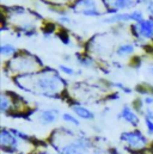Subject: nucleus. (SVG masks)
<instances>
[{"instance_id": "9b49d317", "label": "nucleus", "mask_w": 153, "mask_h": 154, "mask_svg": "<svg viewBox=\"0 0 153 154\" xmlns=\"http://www.w3.org/2000/svg\"><path fill=\"white\" fill-rule=\"evenodd\" d=\"M132 20V13L122 12V13H114L113 16L104 19V23L108 24H117V23H127Z\"/></svg>"}, {"instance_id": "4be33fe9", "label": "nucleus", "mask_w": 153, "mask_h": 154, "mask_svg": "<svg viewBox=\"0 0 153 154\" xmlns=\"http://www.w3.org/2000/svg\"><path fill=\"white\" fill-rule=\"evenodd\" d=\"M145 117H146V118H150V119H153V111L151 109H146V111H145Z\"/></svg>"}, {"instance_id": "9d476101", "label": "nucleus", "mask_w": 153, "mask_h": 154, "mask_svg": "<svg viewBox=\"0 0 153 154\" xmlns=\"http://www.w3.org/2000/svg\"><path fill=\"white\" fill-rule=\"evenodd\" d=\"M72 110H73V112H74L79 118H81V119L92 121V119L95 118V114H93L90 109H87L86 106H83V105H80V104L73 105V106H72Z\"/></svg>"}, {"instance_id": "0eeeda50", "label": "nucleus", "mask_w": 153, "mask_h": 154, "mask_svg": "<svg viewBox=\"0 0 153 154\" xmlns=\"http://www.w3.org/2000/svg\"><path fill=\"white\" fill-rule=\"evenodd\" d=\"M58 117H59V111L56 109H44L38 112L37 121L43 125H49L56 122Z\"/></svg>"}, {"instance_id": "6ab92c4d", "label": "nucleus", "mask_w": 153, "mask_h": 154, "mask_svg": "<svg viewBox=\"0 0 153 154\" xmlns=\"http://www.w3.org/2000/svg\"><path fill=\"white\" fill-rule=\"evenodd\" d=\"M145 125L147 128V131L148 134H153V119H150V118H146L145 117Z\"/></svg>"}, {"instance_id": "20e7f679", "label": "nucleus", "mask_w": 153, "mask_h": 154, "mask_svg": "<svg viewBox=\"0 0 153 154\" xmlns=\"http://www.w3.org/2000/svg\"><path fill=\"white\" fill-rule=\"evenodd\" d=\"M18 141H20L13 133L12 130L7 129H1L0 131V146L2 151L7 153H14L18 149Z\"/></svg>"}, {"instance_id": "dca6fc26", "label": "nucleus", "mask_w": 153, "mask_h": 154, "mask_svg": "<svg viewBox=\"0 0 153 154\" xmlns=\"http://www.w3.org/2000/svg\"><path fill=\"white\" fill-rule=\"evenodd\" d=\"M62 119L65 122H67V123H71V124L76 125V127L79 125V119L76 117H74L73 115H71V114H64L62 115Z\"/></svg>"}, {"instance_id": "aec40b11", "label": "nucleus", "mask_w": 153, "mask_h": 154, "mask_svg": "<svg viewBox=\"0 0 153 154\" xmlns=\"http://www.w3.org/2000/svg\"><path fill=\"white\" fill-rule=\"evenodd\" d=\"M142 102H144L145 104H147V105H151V104H153V97L152 96H146V97L142 99Z\"/></svg>"}, {"instance_id": "412c9836", "label": "nucleus", "mask_w": 153, "mask_h": 154, "mask_svg": "<svg viewBox=\"0 0 153 154\" xmlns=\"http://www.w3.org/2000/svg\"><path fill=\"white\" fill-rule=\"evenodd\" d=\"M59 20H60V23H62V24H70V23H71V19H70V17H67V16L60 17Z\"/></svg>"}, {"instance_id": "f03ea898", "label": "nucleus", "mask_w": 153, "mask_h": 154, "mask_svg": "<svg viewBox=\"0 0 153 154\" xmlns=\"http://www.w3.org/2000/svg\"><path fill=\"white\" fill-rule=\"evenodd\" d=\"M91 147L92 142L89 137L76 136L70 142L59 147L56 151H59L60 154H89Z\"/></svg>"}, {"instance_id": "2eb2a0df", "label": "nucleus", "mask_w": 153, "mask_h": 154, "mask_svg": "<svg viewBox=\"0 0 153 154\" xmlns=\"http://www.w3.org/2000/svg\"><path fill=\"white\" fill-rule=\"evenodd\" d=\"M78 62L83 67H91V66H93V60L91 57H87V56H79L78 57Z\"/></svg>"}, {"instance_id": "423d86ee", "label": "nucleus", "mask_w": 153, "mask_h": 154, "mask_svg": "<svg viewBox=\"0 0 153 154\" xmlns=\"http://www.w3.org/2000/svg\"><path fill=\"white\" fill-rule=\"evenodd\" d=\"M76 8H78V12L90 17H98L102 14V12L97 8V0H78Z\"/></svg>"}, {"instance_id": "39448f33", "label": "nucleus", "mask_w": 153, "mask_h": 154, "mask_svg": "<svg viewBox=\"0 0 153 154\" xmlns=\"http://www.w3.org/2000/svg\"><path fill=\"white\" fill-rule=\"evenodd\" d=\"M133 34L140 39L153 38V19H144L139 23H135L133 26Z\"/></svg>"}, {"instance_id": "f257e3e1", "label": "nucleus", "mask_w": 153, "mask_h": 154, "mask_svg": "<svg viewBox=\"0 0 153 154\" xmlns=\"http://www.w3.org/2000/svg\"><path fill=\"white\" fill-rule=\"evenodd\" d=\"M35 86L41 94L45 97H55L62 91L64 80L54 72H43L36 79Z\"/></svg>"}, {"instance_id": "b1692460", "label": "nucleus", "mask_w": 153, "mask_h": 154, "mask_svg": "<svg viewBox=\"0 0 153 154\" xmlns=\"http://www.w3.org/2000/svg\"><path fill=\"white\" fill-rule=\"evenodd\" d=\"M150 73L153 75V67H150Z\"/></svg>"}, {"instance_id": "6e6552de", "label": "nucleus", "mask_w": 153, "mask_h": 154, "mask_svg": "<svg viewBox=\"0 0 153 154\" xmlns=\"http://www.w3.org/2000/svg\"><path fill=\"white\" fill-rule=\"evenodd\" d=\"M113 13H117L118 10H127L138 4V0H105Z\"/></svg>"}, {"instance_id": "393cba45", "label": "nucleus", "mask_w": 153, "mask_h": 154, "mask_svg": "<svg viewBox=\"0 0 153 154\" xmlns=\"http://www.w3.org/2000/svg\"><path fill=\"white\" fill-rule=\"evenodd\" d=\"M152 94H153V88H152Z\"/></svg>"}, {"instance_id": "1a4fd4ad", "label": "nucleus", "mask_w": 153, "mask_h": 154, "mask_svg": "<svg viewBox=\"0 0 153 154\" xmlns=\"http://www.w3.org/2000/svg\"><path fill=\"white\" fill-rule=\"evenodd\" d=\"M120 118H122L123 121H126L127 123H129L133 127H136L139 124V122H140L139 116L136 115V112L133 111L132 108H129L128 105L122 108V110L120 112Z\"/></svg>"}, {"instance_id": "a878e982", "label": "nucleus", "mask_w": 153, "mask_h": 154, "mask_svg": "<svg viewBox=\"0 0 153 154\" xmlns=\"http://www.w3.org/2000/svg\"><path fill=\"white\" fill-rule=\"evenodd\" d=\"M59 154H60V153H59Z\"/></svg>"}, {"instance_id": "f8f14e48", "label": "nucleus", "mask_w": 153, "mask_h": 154, "mask_svg": "<svg viewBox=\"0 0 153 154\" xmlns=\"http://www.w3.org/2000/svg\"><path fill=\"white\" fill-rule=\"evenodd\" d=\"M134 53V45L130 43H123L116 49V54L118 56H128Z\"/></svg>"}, {"instance_id": "7ed1b4c3", "label": "nucleus", "mask_w": 153, "mask_h": 154, "mask_svg": "<svg viewBox=\"0 0 153 154\" xmlns=\"http://www.w3.org/2000/svg\"><path fill=\"white\" fill-rule=\"evenodd\" d=\"M120 139L133 151H141L147 146V137L139 130L124 131L121 134Z\"/></svg>"}, {"instance_id": "ddd939ff", "label": "nucleus", "mask_w": 153, "mask_h": 154, "mask_svg": "<svg viewBox=\"0 0 153 154\" xmlns=\"http://www.w3.org/2000/svg\"><path fill=\"white\" fill-rule=\"evenodd\" d=\"M16 51H17L16 47L10 43H4L0 47V53L2 56H12L13 54H16Z\"/></svg>"}, {"instance_id": "a211bd4d", "label": "nucleus", "mask_w": 153, "mask_h": 154, "mask_svg": "<svg viewBox=\"0 0 153 154\" xmlns=\"http://www.w3.org/2000/svg\"><path fill=\"white\" fill-rule=\"evenodd\" d=\"M59 68H60V71H61L62 73H65V74H67V75H73V74H74V71H73V68H71V67H68V66L61 65Z\"/></svg>"}, {"instance_id": "5701e85b", "label": "nucleus", "mask_w": 153, "mask_h": 154, "mask_svg": "<svg viewBox=\"0 0 153 154\" xmlns=\"http://www.w3.org/2000/svg\"><path fill=\"white\" fill-rule=\"evenodd\" d=\"M147 10H148V12L153 16V1H148V4H147Z\"/></svg>"}, {"instance_id": "4468645a", "label": "nucleus", "mask_w": 153, "mask_h": 154, "mask_svg": "<svg viewBox=\"0 0 153 154\" xmlns=\"http://www.w3.org/2000/svg\"><path fill=\"white\" fill-rule=\"evenodd\" d=\"M10 108H11V100H10V98L5 93H2L1 94V99H0V109H1V112H6L7 110H10Z\"/></svg>"}, {"instance_id": "f3484780", "label": "nucleus", "mask_w": 153, "mask_h": 154, "mask_svg": "<svg viewBox=\"0 0 153 154\" xmlns=\"http://www.w3.org/2000/svg\"><path fill=\"white\" fill-rule=\"evenodd\" d=\"M12 133H13L20 141H29V136H28L27 134H24V133H22V131H19V130H16V129H12Z\"/></svg>"}]
</instances>
